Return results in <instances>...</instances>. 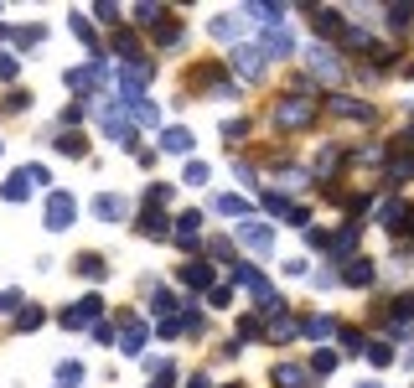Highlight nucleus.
Wrapping results in <instances>:
<instances>
[{"instance_id": "obj_1", "label": "nucleus", "mask_w": 414, "mask_h": 388, "mask_svg": "<svg viewBox=\"0 0 414 388\" xmlns=\"http://www.w3.org/2000/svg\"><path fill=\"white\" fill-rule=\"evenodd\" d=\"M31 187H47V166H26V171H11L5 177V202H21V197H31Z\"/></svg>"}, {"instance_id": "obj_2", "label": "nucleus", "mask_w": 414, "mask_h": 388, "mask_svg": "<svg viewBox=\"0 0 414 388\" xmlns=\"http://www.w3.org/2000/svg\"><path fill=\"white\" fill-rule=\"evenodd\" d=\"M311 119H316V104H311V99H285V104H274V125L280 129H300V125H311Z\"/></svg>"}, {"instance_id": "obj_3", "label": "nucleus", "mask_w": 414, "mask_h": 388, "mask_svg": "<svg viewBox=\"0 0 414 388\" xmlns=\"http://www.w3.org/2000/svg\"><path fill=\"white\" fill-rule=\"evenodd\" d=\"M73 218H78V202H73L68 192H52L47 197V228L62 233V228H73Z\"/></svg>"}, {"instance_id": "obj_4", "label": "nucleus", "mask_w": 414, "mask_h": 388, "mask_svg": "<svg viewBox=\"0 0 414 388\" xmlns=\"http://www.w3.org/2000/svg\"><path fill=\"white\" fill-rule=\"evenodd\" d=\"M306 62H311V73H316V78H326V83L342 78V68H337V52H331V47H316V42H311V47H306Z\"/></svg>"}, {"instance_id": "obj_5", "label": "nucleus", "mask_w": 414, "mask_h": 388, "mask_svg": "<svg viewBox=\"0 0 414 388\" xmlns=\"http://www.w3.org/2000/svg\"><path fill=\"white\" fill-rule=\"evenodd\" d=\"M99 311H104V306H99V295H83L73 311H62V326L83 331V326H94V321H99Z\"/></svg>"}, {"instance_id": "obj_6", "label": "nucleus", "mask_w": 414, "mask_h": 388, "mask_svg": "<svg viewBox=\"0 0 414 388\" xmlns=\"http://www.w3.org/2000/svg\"><path fill=\"white\" fill-rule=\"evenodd\" d=\"M238 238H244L254 254H274V228L270 223H244V228H238Z\"/></svg>"}, {"instance_id": "obj_7", "label": "nucleus", "mask_w": 414, "mask_h": 388, "mask_svg": "<svg viewBox=\"0 0 414 388\" xmlns=\"http://www.w3.org/2000/svg\"><path fill=\"white\" fill-rule=\"evenodd\" d=\"M99 129H104V135H114V140H125V145L135 140L130 119H119V109H104V114H99Z\"/></svg>"}, {"instance_id": "obj_8", "label": "nucleus", "mask_w": 414, "mask_h": 388, "mask_svg": "<svg viewBox=\"0 0 414 388\" xmlns=\"http://www.w3.org/2000/svg\"><path fill=\"white\" fill-rule=\"evenodd\" d=\"M233 68L244 73V78H259V73H264V52L259 47H238L233 52Z\"/></svg>"}, {"instance_id": "obj_9", "label": "nucleus", "mask_w": 414, "mask_h": 388, "mask_svg": "<svg viewBox=\"0 0 414 388\" xmlns=\"http://www.w3.org/2000/svg\"><path fill=\"white\" fill-rule=\"evenodd\" d=\"M197 228H202V212H181V218H177V233H171V238H177L181 248H197Z\"/></svg>"}, {"instance_id": "obj_10", "label": "nucleus", "mask_w": 414, "mask_h": 388, "mask_svg": "<svg viewBox=\"0 0 414 388\" xmlns=\"http://www.w3.org/2000/svg\"><path fill=\"white\" fill-rule=\"evenodd\" d=\"M94 212L104 218V223H114V218H125V212H130V202L114 197V192H104V197H94Z\"/></svg>"}, {"instance_id": "obj_11", "label": "nucleus", "mask_w": 414, "mask_h": 388, "mask_svg": "<svg viewBox=\"0 0 414 388\" xmlns=\"http://www.w3.org/2000/svg\"><path fill=\"white\" fill-rule=\"evenodd\" d=\"M161 151H171V155H187V151H192V129L171 125V129L161 135Z\"/></svg>"}, {"instance_id": "obj_12", "label": "nucleus", "mask_w": 414, "mask_h": 388, "mask_svg": "<svg viewBox=\"0 0 414 388\" xmlns=\"http://www.w3.org/2000/svg\"><path fill=\"white\" fill-rule=\"evenodd\" d=\"M125 104H130V114L140 119V125H155V119H161V109H155L145 94H125Z\"/></svg>"}, {"instance_id": "obj_13", "label": "nucleus", "mask_w": 414, "mask_h": 388, "mask_svg": "<svg viewBox=\"0 0 414 388\" xmlns=\"http://www.w3.org/2000/svg\"><path fill=\"white\" fill-rule=\"evenodd\" d=\"M264 52H270V57H290V31H285V26H270V31H264Z\"/></svg>"}, {"instance_id": "obj_14", "label": "nucleus", "mask_w": 414, "mask_h": 388, "mask_svg": "<svg viewBox=\"0 0 414 388\" xmlns=\"http://www.w3.org/2000/svg\"><path fill=\"white\" fill-rule=\"evenodd\" d=\"M181 280H187L192 290H207V285H213V264H202V259H197V264H187V270H181Z\"/></svg>"}, {"instance_id": "obj_15", "label": "nucleus", "mask_w": 414, "mask_h": 388, "mask_svg": "<svg viewBox=\"0 0 414 388\" xmlns=\"http://www.w3.org/2000/svg\"><path fill=\"white\" fill-rule=\"evenodd\" d=\"M342 285H373V264H367V259H352L342 270Z\"/></svg>"}, {"instance_id": "obj_16", "label": "nucleus", "mask_w": 414, "mask_h": 388, "mask_svg": "<svg viewBox=\"0 0 414 388\" xmlns=\"http://www.w3.org/2000/svg\"><path fill=\"white\" fill-rule=\"evenodd\" d=\"M119 347H125V352H140V347H145V326H140V321H125V331H119Z\"/></svg>"}, {"instance_id": "obj_17", "label": "nucleus", "mask_w": 414, "mask_h": 388, "mask_svg": "<svg viewBox=\"0 0 414 388\" xmlns=\"http://www.w3.org/2000/svg\"><path fill=\"white\" fill-rule=\"evenodd\" d=\"M78 274H88V280H104L109 274V264L99 254H78Z\"/></svg>"}, {"instance_id": "obj_18", "label": "nucleus", "mask_w": 414, "mask_h": 388, "mask_svg": "<svg viewBox=\"0 0 414 388\" xmlns=\"http://www.w3.org/2000/svg\"><path fill=\"white\" fill-rule=\"evenodd\" d=\"M140 233L145 238H166V218L155 207H145V218H140Z\"/></svg>"}, {"instance_id": "obj_19", "label": "nucleus", "mask_w": 414, "mask_h": 388, "mask_svg": "<svg viewBox=\"0 0 414 388\" xmlns=\"http://www.w3.org/2000/svg\"><path fill=\"white\" fill-rule=\"evenodd\" d=\"M363 352H367V363H373V367H389L393 363V347H389V341H367Z\"/></svg>"}, {"instance_id": "obj_20", "label": "nucleus", "mask_w": 414, "mask_h": 388, "mask_svg": "<svg viewBox=\"0 0 414 388\" xmlns=\"http://www.w3.org/2000/svg\"><path fill=\"white\" fill-rule=\"evenodd\" d=\"M274 388H306V373L300 367H274Z\"/></svg>"}, {"instance_id": "obj_21", "label": "nucleus", "mask_w": 414, "mask_h": 388, "mask_svg": "<svg viewBox=\"0 0 414 388\" xmlns=\"http://www.w3.org/2000/svg\"><path fill=\"white\" fill-rule=\"evenodd\" d=\"M264 337H270V341H290V337H296V321H290V316H274Z\"/></svg>"}, {"instance_id": "obj_22", "label": "nucleus", "mask_w": 414, "mask_h": 388, "mask_svg": "<svg viewBox=\"0 0 414 388\" xmlns=\"http://www.w3.org/2000/svg\"><path fill=\"white\" fill-rule=\"evenodd\" d=\"M331 114H342V119H367V104H352V99H331Z\"/></svg>"}, {"instance_id": "obj_23", "label": "nucleus", "mask_w": 414, "mask_h": 388, "mask_svg": "<svg viewBox=\"0 0 414 388\" xmlns=\"http://www.w3.org/2000/svg\"><path fill=\"white\" fill-rule=\"evenodd\" d=\"M414 177V155H393L389 161V181H409Z\"/></svg>"}, {"instance_id": "obj_24", "label": "nucleus", "mask_w": 414, "mask_h": 388, "mask_svg": "<svg viewBox=\"0 0 414 388\" xmlns=\"http://www.w3.org/2000/svg\"><path fill=\"white\" fill-rule=\"evenodd\" d=\"M83 383V363H62L57 367V388H78Z\"/></svg>"}, {"instance_id": "obj_25", "label": "nucleus", "mask_w": 414, "mask_h": 388, "mask_svg": "<svg viewBox=\"0 0 414 388\" xmlns=\"http://www.w3.org/2000/svg\"><path fill=\"white\" fill-rule=\"evenodd\" d=\"M238 31H244V26H238L233 16H213V36L218 42H228V36H238Z\"/></svg>"}, {"instance_id": "obj_26", "label": "nucleus", "mask_w": 414, "mask_h": 388, "mask_svg": "<svg viewBox=\"0 0 414 388\" xmlns=\"http://www.w3.org/2000/svg\"><path fill=\"white\" fill-rule=\"evenodd\" d=\"M331 331H337V321H331V316H311V321H306V337H316V341L331 337Z\"/></svg>"}, {"instance_id": "obj_27", "label": "nucleus", "mask_w": 414, "mask_h": 388, "mask_svg": "<svg viewBox=\"0 0 414 388\" xmlns=\"http://www.w3.org/2000/svg\"><path fill=\"white\" fill-rule=\"evenodd\" d=\"M114 52H125V57H135V62H140V42H135L130 31H114Z\"/></svg>"}, {"instance_id": "obj_28", "label": "nucleus", "mask_w": 414, "mask_h": 388, "mask_svg": "<svg viewBox=\"0 0 414 388\" xmlns=\"http://www.w3.org/2000/svg\"><path fill=\"white\" fill-rule=\"evenodd\" d=\"M155 42H161V47H177V42H181V26L161 21V26H155Z\"/></svg>"}, {"instance_id": "obj_29", "label": "nucleus", "mask_w": 414, "mask_h": 388, "mask_svg": "<svg viewBox=\"0 0 414 388\" xmlns=\"http://www.w3.org/2000/svg\"><path fill=\"white\" fill-rule=\"evenodd\" d=\"M181 181H187V187H202V181H207V166H202V161H187V171H181Z\"/></svg>"}, {"instance_id": "obj_30", "label": "nucleus", "mask_w": 414, "mask_h": 388, "mask_svg": "<svg viewBox=\"0 0 414 388\" xmlns=\"http://www.w3.org/2000/svg\"><path fill=\"white\" fill-rule=\"evenodd\" d=\"M409 21H414V5H393V11H389V26H393V31H404Z\"/></svg>"}, {"instance_id": "obj_31", "label": "nucleus", "mask_w": 414, "mask_h": 388, "mask_svg": "<svg viewBox=\"0 0 414 388\" xmlns=\"http://www.w3.org/2000/svg\"><path fill=\"white\" fill-rule=\"evenodd\" d=\"M57 151H62V155H83V151H88V140H83V135H62Z\"/></svg>"}, {"instance_id": "obj_32", "label": "nucleus", "mask_w": 414, "mask_h": 388, "mask_svg": "<svg viewBox=\"0 0 414 388\" xmlns=\"http://www.w3.org/2000/svg\"><path fill=\"white\" fill-rule=\"evenodd\" d=\"M16 326H21V331H36V326H42V306H26L21 316H16Z\"/></svg>"}, {"instance_id": "obj_33", "label": "nucleus", "mask_w": 414, "mask_h": 388, "mask_svg": "<svg viewBox=\"0 0 414 388\" xmlns=\"http://www.w3.org/2000/svg\"><path fill=\"white\" fill-rule=\"evenodd\" d=\"M244 135H248L244 119H223V140H244Z\"/></svg>"}, {"instance_id": "obj_34", "label": "nucleus", "mask_w": 414, "mask_h": 388, "mask_svg": "<svg viewBox=\"0 0 414 388\" xmlns=\"http://www.w3.org/2000/svg\"><path fill=\"white\" fill-rule=\"evenodd\" d=\"M352 244H357V228H342V233L331 238V248H337V254H347V248H352Z\"/></svg>"}, {"instance_id": "obj_35", "label": "nucleus", "mask_w": 414, "mask_h": 388, "mask_svg": "<svg viewBox=\"0 0 414 388\" xmlns=\"http://www.w3.org/2000/svg\"><path fill=\"white\" fill-rule=\"evenodd\" d=\"M331 367H337V352H321V357H316V363H311V373H316V378H326V373H331Z\"/></svg>"}, {"instance_id": "obj_36", "label": "nucleus", "mask_w": 414, "mask_h": 388, "mask_svg": "<svg viewBox=\"0 0 414 388\" xmlns=\"http://www.w3.org/2000/svg\"><path fill=\"white\" fill-rule=\"evenodd\" d=\"M218 212H228V218H233V212H248V202H244V197H218Z\"/></svg>"}, {"instance_id": "obj_37", "label": "nucleus", "mask_w": 414, "mask_h": 388, "mask_svg": "<svg viewBox=\"0 0 414 388\" xmlns=\"http://www.w3.org/2000/svg\"><path fill=\"white\" fill-rule=\"evenodd\" d=\"M73 36H78V42H88V47H94V26L83 21V16H73Z\"/></svg>"}, {"instance_id": "obj_38", "label": "nucleus", "mask_w": 414, "mask_h": 388, "mask_svg": "<svg viewBox=\"0 0 414 388\" xmlns=\"http://www.w3.org/2000/svg\"><path fill=\"white\" fill-rule=\"evenodd\" d=\"M259 331H264L259 316H244V321H238V337H244V341H248V337H259Z\"/></svg>"}, {"instance_id": "obj_39", "label": "nucleus", "mask_w": 414, "mask_h": 388, "mask_svg": "<svg viewBox=\"0 0 414 388\" xmlns=\"http://www.w3.org/2000/svg\"><path fill=\"white\" fill-rule=\"evenodd\" d=\"M151 388H177V367L166 363V367H161V373H155V383H151Z\"/></svg>"}, {"instance_id": "obj_40", "label": "nucleus", "mask_w": 414, "mask_h": 388, "mask_svg": "<svg viewBox=\"0 0 414 388\" xmlns=\"http://www.w3.org/2000/svg\"><path fill=\"white\" fill-rule=\"evenodd\" d=\"M26 104H31V94H5V104H0V109H5V114H16V109H26Z\"/></svg>"}, {"instance_id": "obj_41", "label": "nucleus", "mask_w": 414, "mask_h": 388, "mask_svg": "<svg viewBox=\"0 0 414 388\" xmlns=\"http://www.w3.org/2000/svg\"><path fill=\"white\" fill-rule=\"evenodd\" d=\"M16 306H21V295H16V290H0V316H11Z\"/></svg>"}, {"instance_id": "obj_42", "label": "nucleus", "mask_w": 414, "mask_h": 388, "mask_svg": "<svg viewBox=\"0 0 414 388\" xmlns=\"http://www.w3.org/2000/svg\"><path fill=\"white\" fill-rule=\"evenodd\" d=\"M16 73H21V62H16L11 52H0V78H16Z\"/></svg>"}, {"instance_id": "obj_43", "label": "nucleus", "mask_w": 414, "mask_h": 388, "mask_svg": "<svg viewBox=\"0 0 414 388\" xmlns=\"http://www.w3.org/2000/svg\"><path fill=\"white\" fill-rule=\"evenodd\" d=\"M331 166H337V151H331V145H326V151H321V155H316V171H321V177H326Z\"/></svg>"}, {"instance_id": "obj_44", "label": "nucleus", "mask_w": 414, "mask_h": 388, "mask_svg": "<svg viewBox=\"0 0 414 388\" xmlns=\"http://www.w3.org/2000/svg\"><path fill=\"white\" fill-rule=\"evenodd\" d=\"M300 181H306L300 171H280V187H285V192H300Z\"/></svg>"}, {"instance_id": "obj_45", "label": "nucleus", "mask_w": 414, "mask_h": 388, "mask_svg": "<svg viewBox=\"0 0 414 388\" xmlns=\"http://www.w3.org/2000/svg\"><path fill=\"white\" fill-rule=\"evenodd\" d=\"M306 244H311V248H331V238L321 233V228H306Z\"/></svg>"}, {"instance_id": "obj_46", "label": "nucleus", "mask_w": 414, "mask_h": 388, "mask_svg": "<svg viewBox=\"0 0 414 388\" xmlns=\"http://www.w3.org/2000/svg\"><path fill=\"white\" fill-rule=\"evenodd\" d=\"M187 388H207V378H202V373H197V378H192V383H187Z\"/></svg>"}, {"instance_id": "obj_47", "label": "nucleus", "mask_w": 414, "mask_h": 388, "mask_svg": "<svg viewBox=\"0 0 414 388\" xmlns=\"http://www.w3.org/2000/svg\"><path fill=\"white\" fill-rule=\"evenodd\" d=\"M357 388H383V383H357Z\"/></svg>"}, {"instance_id": "obj_48", "label": "nucleus", "mask_w": 414, "mask_h": 388, "mask_svg": "<svg viewBox=\"0 0 414 388\" xmlns=\"http://www.w3.org/2000/svg\"><path fill=\"white\" fill-rule=\"evenodd\" d=\"M409 73H414V68H409Z\"/></svg>"}]
</instances>
